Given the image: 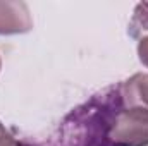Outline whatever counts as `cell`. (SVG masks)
<instances>
[{
  "mask_svg": "<svg viewBox=\"0 0 148 146\" xmlns=\"http://www.w3.org/2000/svg\"><path fill=\"white\" fill-rule=\"evenodd\" d=\"M0 146H29V145H26L24 141H19L17 138H14L5 129V126L0 122Z\"/></svg>",
  "mask_w": 148,
  "mask_h": 146,
  "instance_id": "cell-6",
  "label": "cell"
},
{
  "mask_svg": "<svg viewBox=\"0 0 148 146\" xmlns=\"http://www.w3.org/2000/svg\"><path fill=\"white\" fill-rule=\"evenodd\" d=\"M33 29L28 3L19 0H0V35H24Z\"/></svg>",
  "mask_w": 148,
  "mask_h": 146,
  "instance_id": "cell-3",
  "label": "cell"
},
{
  "mask_svg": "<svg viewBox=\"0 0 148 146\" xmlns=\"http://www.w3.org/2000/svg\"><path fill=\"white\" fill-rule=\"evenodd\" d=\"M138 57H140V62L148 67V36H143L138 41Z\"/></svg>",
  "mask_w": 148,
  "mask_h": 146,
  "instance_id": "cell-7",
  "label": "cell"
},
{
  "mask_svg": "<svg viewBox=\"0 0 148 146\" xmlns=\"http://www.w3.org/2000/svg\"><path fill=\"white\" fill-rule=\"evenodd\" d=\"M107 145L148 146V110L122 105L112 119Z\"/></svg>",
  "mask_w": 148,
  "mask_h": 146,
  "instance_id": "cell-2",
  "label": "cell"
},
{
  "mask_svg": "<svg viewBox=\"0 0 148 146\" xmlns=\"http://www.w3.org/2000/svg\"><path fill=\"white\" fill-rule=\"evenodd\" d=\"M121 107V84L91 96L86 103L74 108L62 122L59 146H109V129Z\"/></svg>",
  "mask_w": 148,
  "mask_h": 146,
  "instance_id": "cell-1",
  "label": "cell"
},
{
  "mask_svg": "<svg viewBox=\"0 0 148 146\" xmlns=\"http://www.w3.org/2000/svg\"><path fill=\"white\" fill-rule=\"evenodd\" d=\"M148 31V2L138 3L134 9V16L129 23V35L131 36H138L140 33Z\"/></svg>",
  "mask_w": 148,
  "mask_h": 146,
  "instance_id": "cell-5",
  "label": "cell"
},
{
  "mask_svg": "<svg viewBox=\"0 0 148 146\" xmlns=\"http://www.w3.org/2000/svg\"><path fill=\"white\" fill-rule=\"evenodd\" d=\"M0 67H2V62H0Z\"/></svg>",
  "mask_w": 148,
  "mask_h": 146,
  "instance_id": "cell-8",
  "label": "cell"
},
{
  "mask_svg": "<svg viewBox=\"0 0 148 146\" xmlns=\"http://www.w3.org/2000/svg\"><path fill=\"white\" fill-rule=\"evenodd\" d=\"M124 107H140L148 110V74L138 72L121 84Z\"/></svg>",
  "mask_w": 148,
  "mask_h": 146,
  "instance_id": "cell-4",
  "label": "cell"
}]
</instances>
